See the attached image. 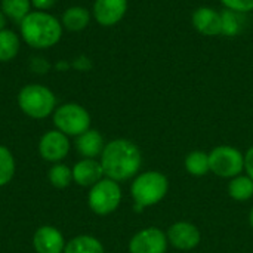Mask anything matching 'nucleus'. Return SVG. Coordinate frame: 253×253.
Wrapping results in <instances>:
<instances>
[{
	"instance_id": "f257e3e1",
	"label": "nucleus",
	"mask_w": 253,
	"mask_h": 253,
	"mask_svg": "<svg viewBox=\"0 0 253 253\" xmlns=\"http://www.w3.org/2000/svg\"><path fill=\"white\" fill-rule=\"evenodd\" d=\"M99 162L105 178L120 184L138 175L142 165V154L135 142L119 138L105 144Z\"/></svg>"
},
{
	"instance_id": "f03ea898",
	"label": "nucleus",
	"mask_w": 253,
	"mask_h": 253,
	"mask_svg": "<svg viewBox=\"0 0 253 253\" xmlns=\"http://www.w3.org/2000/svg\"><path fill=\"white\" fill-rule=\"evenodd\" d=\"M64 27L50 12L31 10L19 22V36L33 49L44 50L56 46L62 39Z\"/></svg>"
},
{
	"instance_id": "7ed1b4c3",
	"label": "nucleus",
	"mask_w": 253,
	"mask_h": 253,
	"mask_svg": "<svg viewBox=\"0 0 253 253\" xmlns=\"http://www.w3.org/2000/svg\"><path fill=\"white\" fill-rule=\"evenodd\" d=\"M19 110L34 120H43L56 110V96L44 84L30 83L21 87L16 96Z\"/></svg>"
},
{
	"instance_id": "20e7f679",
	"label": "nucleus",
	"mask_w": 253,
	"mask_h": 253,
	"mask_svg": "<svg viewBox=\"0 0 253 253\" xmlns=\"http://www.w3.org/2000/svg\"><path fill=\"white\" fill-rule=\"evenodd\" d=\"M169 191L166 175L157 170H147L135 176L130 185V196L139 209L160 203Z\"/></svg>"
},
{
	"instance_id": "39448f33",
	"label": "nucleus",
	"mask_w": 253,
	"mask_h": 253,
	"mask_svg": "<svg viewBox=\"0 0 253 253\" xmlns=\"http://www.w3.org/2000/svg\"><path fill=\"white\" fill-rule=\"evenodd\" d=\"M55 129L67 135L68 138H77L87 129H90L89 111L77 102H65L56 107L52 114Z\"/></svg>"
},
{
	"instance_id": "423d86ee",
	"label": "nucleus",
	"mask_w": 253,
	"mask_h": 253,
	"mask_svg": "<svg viewBox=\"0 0 253 253\" xmlns=\"http://www.w3.org/2000/svg\"><path fill=\"white\" fill-rule=\"evenodd\" d=\"M122 197L123 194L120 184L110 178H102L90 187L87 194V206L95 215L107 216L119 209Z\"/></svg>"
},
{
	"instance_id": "0eeeda50",
	"label": "nucleus",
	"mask_w": 253,
	"mask_h": 253,
	"mask_svg": "<svg viewBox=\"0 0 253 253\" xmlns=\"http://www.w3.org/2000/svg\"><path fill=\"white\" fill-rule=\"evenodd\" d=\"M211 172L221 178H234L245 169V154L230 145H219L209 153Z\"/></svg>"
},
{
	"instance_id": "6e6552de",
	"label": "nucleus",
	"mask_w": 253,
	"mask_h": 253,
	"mask_svg": "<svg viewBox=\"0 0 253 253\" xmlns=\"http://www.w3.org/2000/svg\"><path fill=\"white\" fill-rule=\"evenodd\" d=\"M71 144L70 138L59 132L58 129L47 130L42 135L39 141V154L44 162L52 165L61 163L70 153Z\"/></svg>"
},
{
	"instance_id": "1a4fd4ad",
	"label": "nucleus",
	"mask_w": 253,
	"mask_h": 253,
	"mask_svg": "<svg viewBox=\"0 0 253 253\" xmlns=\"http://www.w3.org/2000/svg\"><path fill=\"white\" fill-rule=\"evenodd\" d=\"M168 236L157 227L138 231L129 242V253H166Z\"/></svg>"
},
{
	"instance_id": "9d476101",
	"label": "nucleus",
	"mask_w": 253,
	"mask_h": 253,
	"mask_svg": "<svg viewBox=\"0 0 253 253\" xmlns=\"http://www.w3.org/2000/svg\"><path fill=\"white\" fill-rule=\"evenodd\" d=\"M166 236L169 245H172L175 249L179 251H193L200 245L202 240V234L199 228L187 221H179L172 224L168 228Z\"/></svg>"
},
{
	"instance_id": "9b49d317",
	"label": "nucleus",
	"mask_w": 253,
	"mask_h": 253,
	"mask_svg": "<svg viewBox=\"0 0 253 253\" xmlns=\"http://www.w3.org/2000/svg\"><path fill=\"white\" fill-rule=\"evenodd\" d=\"M126 12L127 0H95L92 6V16L102 27L117 25Z\"/></svg>"
},
{
	"instance_id": "f8f14e48",
	"label": "nucleus",
	"mask_w": 253,
	"mask_h": 253,
	"mask_svg": "<svg viewBox=\"0 0 253 253\" xmlns=\"http://www.w3.org/2000/svg\"><path fill=\"white\" fill-rule=\"evenodd\" d=\"M64 234L53 225H42L33 236V248L36 253H64Z\"/></svg>"
},
{
	"instance_id": "ddd939ff",
	"label": "nucleus",
	"mask_w": 253,
	"mask_h": 253,
	"mask_svg": "<svg viewBox=\"0 0 253 253\" xmlns=\"http://www.w3.org/2000/svg\"><path fill=\"white\" fill-rule=\"evenodd\" d=\"M71 169H73V182L77 184L79 187L90 188L102 178H105L101 162L96 159H82Z\"/></svg>"
},
{
	"instance_id": "4468645a",
	"label": "nucleus",
	"mask_w": 253,
	"mask_h": 253,
	"mask_svg": "<svg viewBox=\"0 0 253 253\" xmlns=\"http://www.w3.org/2000/svg\"><path fill=\"white\" fill-rule=\"evenodd\" d=\"M193 27L203 36L215 37L221 34V12L211 6H200L193 12Z\"/></svg>"
},
{
	"instance_id": "2eb2a0df",
	"label": "nucleus",
	"mask_w": 253,
	"mask_h": 253,
	"mask_svg": "<svg viewBox=\"0 0 253 253\" xmlns=\"http://www.w3.org/2000/svg\"><path fill=\"white\" fill-rule=\"evenodd\" d=\"M105 147V141L99 130L87 129L76 138V150L83 159H96L101 157Z\"/></svg>"
},
{
	"instance_id": "dca6fc26",
	"label": "nucleus",
	"mask_w": 253,
	"mask_h": 253,
	"mask_svg": "<svg viewBox=\"0 0 253 253\" xmlns=\"http://www.w3.org/2000/svg\"><path fill=\"white\" fill-rule=\"evenodd\" d=\"M92 19V12L84 6H70L64 10L61 16V24L64 30L71 33L83 31Z\"/></svg>"
},
{
	"instance_id": "f3484780",
	"label": "nucleus",
	"mask_w": 253,
	"mask_h": 253,
	"mask_svg": "<svg viewBox=\"0 0 253 253\" xmlns=\"http://www.w3.org/2000/svg\"><path fill=\"white\" fill-rule=\"evenodd\" d=\"M21 49V36L15 31L4 28L0 31V62L13 61Z\"/></svg>"
},
{
	"instance_id": "a211bd4d",
	"label": "nucleus",
	"mask_w": 253,
	"mask_h": 253,
	"mask_svg": "<svg viewBox=\"0 0 253 253\" xmlns=\"http://www.w3.org/2000/svg\"><path fill=\"white\" fill-rule=\"evenodd\" d=\"M64 253H105V249L96 237L83 234L67 242Z\"/></svg>"
},
{
	"instance_id": "6ab92c4d",
	"label": "nucleus",
	"mask_w": 253,
	"mask_h": 253,
	"mask_svg": "<svg viewBox=\"0 0 253 253\" xmlns=\"http://www.w3.org/2000/svg\"><path fill=\"white\" fill-rule=\"evenodd\" d=\"M228 194L236 202H246L253 197V181L246 175L231 178L228 184Z\"/></svg>"
},
{
	"instance_id": "aec40b11",
	"label": "nucleus",
	"mask_w": 253,
	"mask_h": 253,
	"mask_svg": "<svg viewBox=\"0 0 253 253\" xmlns=\"http://www.w3.org/2000/svg\"><path fill=\"white\" fill-rule=\"evenodd\" d=\"M0 9L7 19L21 22L33 9L30 0H0Z\"/></svg>"
},
{
	"instance_id": "412c9836",
	"label": "nucleus",
	"mask_w": 253,
	"mask_h": 253,
	"mask_svg": "<svg viewBox=\"0 0 253 253\" xmlns=\"http://www.w3.org/2000/svg\"><path fill=\"white\" fill-rule=\"evenodd\" d=\"M185 169L191 176H205L211 172L209 166V154L205 151H191L185 157Z\"/></svg>"
},
{
	"instance_id": "4be33fe9",
	"label": "nucleus",
	"mask_w": 253,
	"mask_h": 253,
	"mask_svg": "<svg viewBox=\"0 0 253 253\" xmlns=\"http://www.w3.org/2000/svg\"><path fill=\"white\" fill-rule=\"evenodd\" d=\"M47 179L52 187H55L58 190H64V188L70 187V184L73 182V169L62 162L55 163L50 166V169L47 172Z\"/></svg>"
},
{
	"instance_id": "5701e85b",
	"label": "nucleus",
	"mask_w": 253,
	"mask_h": 253,
	"mask_svg": "<svg viewBox=\"0 0 253 253\" xmlns=\"http://www.w3.org/2000/svg\"><path fill=\"white\" fill-rule=\"evenodd\" d=\"M15 170L16 163L12 151L7 147L0 145V188L10 184L15 176Z\"/></svg>"
},
{
	"instance_id": "b1692460",
	"label": "nucleus",
	"mask_w": 253,
	"mask_h": 253,
	"mask_svg": "<svg viewBox=\"0 0 253 253\" xmlns=\"http://www.w3.org/2000/svg\"><path fill=\"white\" fill-rule=\"evenodd\" d=\"M240 13L224 9L221 10V34L227 37H236L242 31V21H240Z\"/></svg>"
},
{
	"instance_id": "393cba45",
	"label": "nucleus",
	"mask_w": 253,
	"mask_h": 253,
	"mask_svg": "<svg viewBox=\"0 0 253 253\" xmlns=\"http://www.w3.org/2000/svg\"><path fill=\"white\" fill-rule=\"evenodd\" d=\"M225 9L234 10L237 13H248L253 10V0H219Z\"/></svg>"
},
{
	"instance_id": "a878e982",
	"label": "nucleus",
	"mask_w": 253,
	"mask_h": 253,
	"mask_svg": "<svg viewBox=\"0 0 253 253\" xmlns=\"http://www.w3.org/2000/svg\"><path fill=\"white\" fill-rule=\"evenodd\" d=\"M71 67L77 71H89L92 68V61L86 55H80L71 62Z\"/></svg>"
},
{
	"instance_id": "bb28decb",
	"label": "nucleus",
	"mask_w": 253,
	"mask_h": 253,
	"mask_svg": "<svg viewBox=\"0 0 253 253\" xmlns=\"http://www.w3.org/2000/svg\"><path fill=\"white\" fill-rule=\"evenodd\" d=\"M31 6L34 7V10H43V12H49L58 0H30Z\"/></svg>"
},
{
	"instance_id": "cd10ccee",
	"label": "nucleus",
	"mask_w": 253,
	"mask_h": 253,
	"mask_svg": "<svg viewBox=\"0 0 253 253\" xmlns=\"http://www.w3.org/2000/svg\"><path fill=\"white\" fill-rule=\"evenodd\" d=\"M31 68H33V71H36L39 74H43V73H47L49 71V64L43 58L37 56V58H34L31 61Z\"/></svg>"
},
{
	"instance_id": "c85d7f7f",
	"label": "nucleus",
	"mask_w": 253,
	"mask_h": 253,
	"mask_svg": "<svg viewBox=\"0 0 253 253\" xmlns=\"http://www.w3.org/2000/svg\"><path fill=\"white\" fill-rule=\"evenodd\" d=\"M245 170L253 181V147H251L245 154Z\"/></svg>"
},
{
	"instance_id": "c756f323",
	"label": "nucleus",
	"mask_w": 253,
	"mask_h": 253,
	"mask_svg": "<svg viewBox=\"0 0 253 253\" xmlns=\"http://www.w3.org/2000/svg\"><path fill=\"white\" fill-rule=\"evenodd\" d=\"M70 67H71V64H70V62H67V61H61V62H58V64H56V70H59V71L70 70Z\"/></svg>"
},
{
	"instance_id": "7c9ffc66",
	"label": "nucleus",
	"mask_w": 253,
	"mask_h": 253,
	"mask_svg": "<svg viewBox=\"0 0 253 253\" xmlns=\"http://www.w3.org/2000/svg\"><path fill=\"white\" fill-rule=\"evenodd\" d=\"M7 21H9V19H7V16H6V15L3 13V10L0 9V31L6 28V24H7Z\"/></svg>"
},
{
	"instance_id": "2f4dec72",
	"label": "nucleus",
	"mask_w": 253,
	"mask_h": 253,
	"mask_svg": "<svg viewBox=\"0 0 253 253\" xmlns=\"http://www.w3.org/2000/svg\"><path fill=\"white\" fill-rule=\"evenodd\" d=\"M249 224H251V227H252L253 230V208L252 211H251V213H249Z\"/></svg>"
}]
</instances>
